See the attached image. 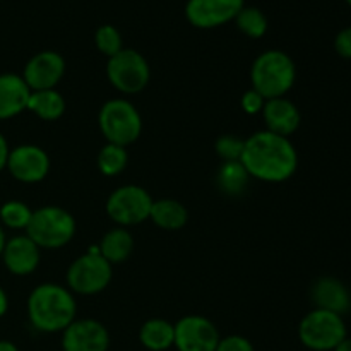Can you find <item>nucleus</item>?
Returning a JSON list of instances; mask_svg holds the SVG:
<instances>
[{"label": "nucleus", "instance_id": "1", "mask_svg": "<svg viewBox=\"0 0 351 351\" xmlns=\"http://www.w3.org/2000/svg\"><path fill=\"white\" fill-rule=\"evenodd\" d=\"M240 163L249 177L267 184H281L297 171L298 153L288 137L261 130L245 139Z\"/></svg>", "mask_w": 351, "mask_h": 351}, {"label": "nucleus", "instance_id": "2", "mask_svg": "<svg viewBox=\"0 0 351 351\" xmlns=\"http://www.w3.org/2000/svg\"><path fill=\"white\" fill-rule=\"evenodd\" d=\"M77 304L69 288L57 283H43L27 298V315L34 329L41 332H60L75 319Z\"/></svg>", "mask_w": 351, "mask_h": 351}, {"label": "nucleus", "instance_id": "3", "mask_svg": "<svg viewBox=\"0 0 351 351\" xmlns=\"http://www.w3.org/2000/svg\"><path fill=\"white\" fill-rule=\"evenodd\" d=\"M297 81V67L293 58L281 50L263 51L250 69V82L254 91L264 99L283 98Z\"/></svg>", "mask_w": 351, "mask_h": 351}, {"label": "nucleus", "instance_id": "4", "mask_svg": "<svg viewBox=\"0 0 351 351\" xmlns=\"http://www.w3.org/2000/svg\"><path fill=\"white\" fill-rule=\"evenodd\" d=\"M26 235L40 249H62L75 235L74 216L58 206H43L33 211Z\"/></svg>", "mask_w": 351, "mask_h": 351}, {"label": "nucleus", "instance_id": "5", "mask_svg": "<svg viewBox=\"0 0 351 351\" xmlns=\"http://www.w3.org/2000/svg\"><path fill=\"white\" fill-rule=\"evenodd\" d=\"M98 125L106 143L127 147L139 139L143 119L136 106L123 98L108 99L98 113Z\"/></svg>", "mask_w": 351, "mask_h": 351}, {"label": "nucleus", "instance_id": "6", "mask_svg": "<svg viewBox=\"0 0 351 351\" xmlns=\"http://www.w3.org/2000/svg\"><path fill=\"white\" fill-rule=\"evenodd\" d=\"M298 338L312 351H335L343 339L348 338L345 319L335 312L314 308L302 319Z\"/></svg>", "mask_w": 351, "mask_h": 351}, {"label": "nucleus", "instance_id": "7", "mask_svg": "<svg viewBox=\"0 0 351 351\" xmlns=\"http://www.w3.org/2000/svg\"><path fill=\"white\" fill-rule=\"evenodd\" d=\"M113 276L112 264L99 254L98 247L89 249L69 266V290L79 295H96L106 290Z\"/></svg>", "mask_w": 351, "mask_h": 351}, {"label": "nucleus", "instance_id": "8", "mask_svg": "<svg viewBox=\"0 0 351 351\" xmlns=\"http://www.w3.org/2000/svg\"><path fill=\"white\" fill-rule=\"evenodd\" d=\"M106 75L119 93L137 95L149 82L151 69L143 53L132 48H122L106 62Z\"/></svg>", "mask_w": 351, "mask_h": 351}, {"label": "nucleus", "instance_id": "9", "mask_svg": "<svg viewBox=\"0 0 351 351\" xmlns=\"http://www.w3.org/2000/svg\"><path fill=\"white\" fill-rule=\"evenodd\" d=\"M153 197L141 185H122L110 194L106 201V215L117 225L127 226L141 225L149 219Z\"/></svg>", "mask_w": 351, "mask_h": 351}, {"label": "nucleus", "instance_id": "10", "mask_svg": "<svg viewBox=\"0 0 351 351\" xmlns=\"http://www.w3.org/2000/svg\"><path fill=\"white\" fill-rule=\"evenodd\" d=\"M219 332L202 315H185L175 324V343L178 351H216Z\"/></svg>", "mask_w": 351, "mask_h": 351}, {"label": "nucleus", "instance_id": "11", "mask_svg": "<svg viewBox=\"0 0 351 351\" xmlns=\"http://www.w3.org/2000/svg\"><path fill=\"white\" fill-rule=\"evenodd\" d=\"M245 7V0H189L185 3V17L201 29H211L235 19Z\"/></svg>", "mask_w": 351, "mask_h": 351}, {"label": "nucleus", "instance_id": "12", "mask_svg": "<svg viewBox=\"0 0 351 351\" xmlns=\"http://www.w3.org/2000/svg\"><path fill=\"white\" fill-rule=\"evenodd\" d=\"M7 170L23 184H38L50 171V156L47 151L34 144H23L10 149Z\"/></svg>", "mask_w": 351, "mask_h": 351}, {"label": "nucleus", "instance_id": "13", "mask_svg": "<svg viewBox=\"0 0 351 351\" xmlns=\"http://www.w3.org/2000/svg\"><path fill=\"white\" fill-rule=\"evenodd\" d=\"M65 74V58L51 50L40 51L27 60L23 79L31 91L55 89Z\"/></svg>", "mask_w": 351, "mask_h": 351}, {"label": "nucleus", "instance_id": "14", "mask_svg": "<svg viewBox=\"0 0 351 351\" xmlns=\"http://www.w3.org/2000/svg\"><path fill=\"white\" fill-rule=\"evenodd\" d=\"M62 332L64 351H108V329L95 319H74Z\"/></svg>", "mask_w": 351, "mask_h": 351}, {"label": "nucleus", "instance_id": "15", "mask_svg": "<svg viewBox=\"0 0 351 351\" xmlns=\"http://www.w3.org/2000/svg\"><path fill=\"white\" fill-rule=\"evenodd\" d=\"M2 257L10 273L16 276H27L40 266L41 249L27 235H17L7 240Z\"/></svg>", "mask_w": 351, "mask_h": 351}, {"label": "nucleus", "instance_id": "16", "mask_svg": "<svg viewBox=\"0 0 351 351\" xmlns=\"http://www.w3.org/2000/svg\"><path fill=\"white\" fill-rule=\"evenodd\" d=\"M261 113H263L264 123H266V130L283 137L297 132L302 122L298 106L285 96L283 98L266 99Z\"/></svg>", "mask_w": 351, "mask_h": 351}, {"label": "nucleus", "instance_id": "17", "mask_svg": "<svg viewBox=\"0 0 351 351\" xmlns=\"http://www.w3.org/2000/svg\"><path fill=\"white\" fill-rule=\"evenodd\" d=\"M311 297L315 308H322V311H329L343 315L351 308V295L348 288L338 278H319L312 285Z\"/></svg>", "mask_w": 351, "mask_h": 351}, {"label": "nucleus", "instance_id": "18", "mask_svg": "<svg viewBox=\"0 0 351 351\" xmlns=\"http://www.w3.org/2000/svg\"><path fill=\"white\" fill-rule=\"evenodd\" d=\"M31 89L23 75L0 74V120L12 119L27 108Z\"/></svg>", "mask_w": 351, "mask_h": 351}, {"label": "nucleus", "instance_id": "19", "mask_svg": "<svg viewBox=\"0 0 351 351\" xmlns=\"http://www.w3.org/2000/svg\"><path fill=\"white\" fill-rule=\"evenodd\" d=\"M149 219L158 228L175 232L187 225L189 211L182 202L175 199H160V201H153Z\"/></svg>", "mask_w": 351, "mask_h": 351}, {"label": "nucleus", "instance_id": "20", "mask_svg": "<svg viewBox=\"0 0 351 351\" xmlns=\"http://www.w3.org/2000/svg\"><path fill=\"white\" fill-rule=\"evenodd\" d=\"M99 254L108 261L110 264L125 263L134 250V237L127 228L117 226L103 235L98 245Z\"/></svg>", "mask_w": 351, "mask_h": 351}, {"label": "nucleus", "instance_id": "21", "mask_svg": "<svg viewBox=\"0 0 351 351\" xmlns=\"http://www.w3.org/2000/svg\"><path fill=\"white\" fill-rule=\"evenodd\" d=\"M31 113L41 120L53 122L65 113V99L57 89H45V91H31L27 108Z\"/></svg>", "mask_w": 351, "mask_h": 351}, {"label": "nucleus", "instance_id": "22", "mask_svg": "<svg viewBox=\"0 0 351 351\" xmlns=\"http://www.w3.org/2000/svg\"><path fill=\"white\" fill-rule=\"evenodd\" d=\"M139 339L144 348L151 351H165L175 343V326L165 319H149L139 331Z\"/></svg>", "mask_w": 351, "mask_h": 351}, {"label": "nucleus", "instance_id": "23", "mask_svg": "<svg viewBox=\"0 0 351 351\" xmlns=\"http://www.w3.org/2000/svg\"><path fill=\"white\" fill-rule=\"evenodd\" d=\"M249 173L240 161H223L216 171V185L226 195H240L249 185Z\"/></svg>", "mask_w": 351, "mask_h": 351}, {"label": "nucleus", "instance_id": "24", "mask_svg": "<svg viewBox=\"0 0 351 351\" xmlns=\"http://www.w3.org/2000/svg\"><path fill=\"white\" fill-rule=\"evenodd\" d=\"M129 163V153L127 147L117 146V144L106 143L98 153V170L105 177H117L125 170Z\"/></svg>", "mask_w": 351, "mask_h": 351}, {"label": "nucleus", "instance_id": "25", "mask_svg": "<svg viewBox=\"0 0 351 351\" xmlns=\"http://www.w3.org/2000/svg\"><path fill=\"white\" fill-rule=\"evenodd\" d=\"M235 23L239 29L250 38H263L267 31V17L257 7H243L237 14Z\"/></svg>", "mask_w": 351, "mask_h": 351}, {"label": "nucleus", "instance_id": "26", "mask_svg": "<svg viewBox=\"0 0 351 351\" xmlns=\"http://www.w3.org/2000/svg\"><path fill=\"white\" fill-rule=\"evenodd\" d=\"M33 211L21 201H9L0 208V221L12 230H26Z\"/></svg>", "mask_w": 351, "mask_h": 351}, {"label": "nucleus", "instance_id": "27", "mask_svg": "<svg viewBox=\"0 0 351 351\" xmlns=\"http://www.w3.org/2000/svg\"><path fill=\"white\" fill-rule=\"evenodd\" d=\"M95 43L98 47V50L101 51L105 57H113V55L119 53L123 48L122 45V34L112 24H103L96 29L95 33Z\"/></svg>", "mask_w": 351, "mask_h": 351}, {"label": "nucleus", "instance_id": "28", "mask_svg": "<svg viewBox=\"0 0 351 351\" xmlns=\"http://www.w3.org/2000/svg\"><path fill=\"white\" fill-rule=\"evenodd\" d=\"M245 146V139L235 136V134H223L216 139L215 149L216 154L223 161H240Z\"/></svg>", "mask_w": 351, "mask_h": 351}, {"label": "nucleus", "instance_id": "29", "mask_svg": "<svg viewBox=\"0 0 351 351\" xmlns=\"http://www.w3.org/2000/svg\"><path fill=\"white\" fill-rule=\"evenodd\" d=\"M216 351H254V346L252 343L247 338H243V336L233 335L219 339Z\"/></svg>", "mask_w": 351, "mask_h": 351}, {"label": "nucleus", "instance_id": "30", "mask_svg": "<svg viewBox=\"0 0 351 351\" xmlns=\"http://www.w3.org/2000/svg\"><path fill=\"white\" fill-rule=\"evenodd\" d=\"M242 108L243 112L249 113V115H257V113L263 112L264 108V103H266V99L263 98V96L259 95L257 91H254L252 88L249 89L247 93H243L242 96Z\"/></svg>", "mask_w": 351, "mask_h": 351}, {"label": "nucleus", "instance_id": "31", "mask_svg": "<svg viewBox=\"0 0 351 351\" xmlns=\"http://www.w3.org/2000/svg\"><path fill=\"white\" fill-rule=\"evenodd\" d=\"M335 50L339 57L351 60V26L339 31L335 38Z\"/></svg>", "mask_w": 351, "mask_h": 351}, {"label": "nucleus", "instance_id": "32", "mask_svg": "<svg viewBox=\"0 0 351 351\" xmlns=\"http://www.w3.org/2000/svg\"><path fill=\"white\" fill-rule=\"evenodd\" d=\"M9 154H10V149H9V144H7V139L2 136V134H0V170L7 168V160H9Z\"/></svg>", "mask_w": 351, "mask_h": 351}, {"label": "nucleus", "instance_id": "33", "mask_svg": "<svg viewBox=\"0 0 351 351\" xmlns=\"http://www.w3.org/2000/svg\"><path fill=\"white\" fill-rule=\"evenodd\" d=\"M7 308H9V298H7V293L0 287V317L7 314Z\"/></svg>", "mask_w": 351, "mask_h": 351}, {"label": "nucleus", "instance_id": "34", "mask_svg": "<svg viewBox=\"0 0 351 351\" xmlns=\"http://www.w3.org/2000/svg\"><path fill=\"white\" fill-rule=\"evenodd\" d=\"M335 351H351V338L343 339V341L336 346Z\"/></svg>", "mask_w": 351, "mask_h": 351}, {"label": "nucleus", "instance_id": "35", "mask_svg": "<svg viewBox=\"0 0 351 351\" xmlns=\"http://www.w3.org/2000/svg\"><path fill=\"white\" fill-rule=\"evenodd\" d=\"M0 351H19L17 346L10 341H0Z\"/></svg>", "mask_w": 351, "mask_h": 351}, {"label": "nucleus", "instance_id": "36", "mask_svg": "<svg viewBox=\"0 0 351 351\" xmlns=\"http://www.w3.org/2000/svg\"><path fill=\"white\" fill-rule=\"evenodd\" d=\"M5 233H3V228L2 226H0V256H2V252H3V247H5Z\"/></svg>", "mask_w": 351, "mask_h": 351}, {"label": "nucleus", "instance_id": "37", "mask_svg": "<svg viewBox=\"0 0 351 351\" xmlns=\"http://www.w3.org/2000/svg\"><path fill=\"white\" fill-rule=\"evenodd\" d=\"M346 2H348V5L351 7V0H346Z\"/></svg>", "mask_w": 351, "mask_h": 351}]
</instances>
